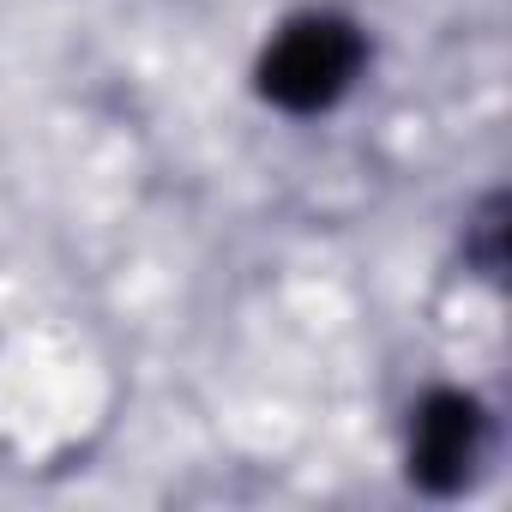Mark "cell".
Returning a JSON list of instances; mask_svg holds the SVG:
<instances>
[{
  "mask_svg": "<svg viewBox=\"0 0 512 512\" xmlns=\"http://www.w3.org/2000/svg\"><path fill=\"white\" fill-rule=\"evenodd\" d=\"M356 61H362V43L350 37V25L308 19V25H296V31L272 49V61H266V91H272L284 109H320V103H332V97L350 85Z\"/></svg>",
  "mask_w": 512,
  "mask_h": 512,
  "instance_id": "cell-1",
  "label": "cell"
},
{
  "mask_svg": "<svg viewBox=\"0 0 512 512\" xmlns=\"http://www.w3.org/2000/svg\"><path fill=\"white\" fill-rule=\"evenodd\" d=\"M476 458V410L464 398H434L416 434V464L434 482H458Z\"/></svg>",
  "mask_w": 512,
  "mask_h": 512,
  "instance_id": "cell-2",
  "label": "cell"
}]
</instances>
